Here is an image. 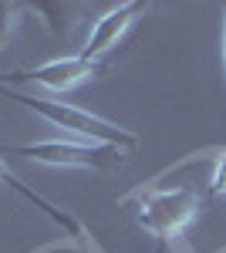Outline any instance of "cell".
<instances>
[{
    "mask_svg": "<svg viewBox=\"0 0 226 253\" xmlns=\"http://www.w3.org/2000/svg\"><path fill=\"white\" fill-rule=\"evenodd\" d=\"M14 156H31L44 162V166H64V169H101L108 166L115 156V149L105 145H91V142H75V138H41V142H24L10 149Z\"/></svg>",
    "mask_w": 226,
    "mask_h": 253,
    "instance_id": "cell-3",
    "label": "cell"
},
{
    "mask_svg": "<svg viewBox=\"0 0 226 253\" xmlns=\"http://www.w3.org/2000/svg\"><path fill=\"white\" fill-rule=\"evenodd\" d=\"M0 182H7L10 189H17V193L24 196V199H31V203H34L38 210H44V213L51 216V219H54L57 226H64V230H68L71 236H78V240H85V226L78 223L75 216L68 213V210H57L54 203H51V199H44V196H41L38 189H31V186H24V182H20V175L7 169V162H3V156H0Z\"/></svg>",
    "mask_w": 226,
    "mask_h": 253,
    "instance_id": "cell-6",
    "label": "cell"
},
{
    "mask_svg": "<svg viewBox=\"0 0 226 253\" xmlns=\"http://www.w3.org/2000/svg\"><path fill=\"white\" fill-rule=\"evenodd\" d=\"M101 61H88V58H54L44 61L38 68H27V71H17L14 81H31V84H41L47 91H71L78 84L91 81L94 75H101Z\"/></svg>",
    "mask_w": 226,
    "mask_h": 253,
    "instance_id": "cell-4",
    "label": "cell"
},
{
    "mask_svg": "<svg viewBox=\"0 0 226 253\" xmlns=\"http://www.w3.org/2000/svg\"><path fill=\"white\" fill-rule=\"evenodd\" d=\"M199 210H203V199H199L196 189H189V186L159 189V193H149L138 203V226L166 247L169 240L186 233L196 223Z\"/></svg>",
    "mask_w": 226,
    "mask_h": 253,
    "instance_id": "cell-2",
    "label": "cell"
},
{
    "mask_svg": "<svg viewBox=\"0 0 226 253\" xmlns=\"http://www.w3.org/2000/svg\"><path fill=\"white\" fill-rule=\"evenodd\" d=\"M17 17H20V3H3L0 0V54L10 44V34L17 27Z\"/></svg>",
    "mask_w": 226,
    "mask_h": 253,
    "instance_id": "cell-7",
    "label": "cell"
},
{
    "mask_svg": "<svg viewBox=\"0 0 226 253\" xmlns=\"http://www.w3.org/2000/svg\"><path fill=\"white\" fill-rule=\"evenodd\" d=\"M0 95L7 101H17L27 112H34L38 118L51 122L54 128H64L68 135H75L78 142H91V145H105V149H115V152H125V149H135L138 145V135L129 132V128H118L108 118L91 115L85 108H75L68 101H51V98L41 95H24V91H14V88H3L0 84Z\"/></svg>",
    "mask_w": 226,
    "mask_h": 253,
    "instance_id": "cell-1",
    "label": "cell"
},
{
    "mask_svg": "<svg viewBox=\"0 0 226 253\" xmlns=\"http://www.w3.org/2000/svg\"><path fill=\"white\" fill-rule=\"evenodd\" d=\"M223 64H226V3H223Z\"/></svg>",
    "mask_w": 226,
    "mask_h": 253,
    "instance_id": "cell-9",
    "label": "cell"
},
{
    "mask_svg": "<svg viewBox=\"0 0 226 253\" xmlns=\"http://www.w3.org/2000/svg\"><path fill=\"white\" fill-rule=\"evenodd\" d=\"M138 14H145V3H138V0H125V3H118L112 10H105L101 17L94 20L91 34H88L85 47H81V58H88V61L105 58L115 44L125 38V31L135 24Z\"/></svg>",
    "mask_w": 226,
    "mask_h": 253,
    "instance_id": "cell-5",
    "label": "cell"
},
{
    "mask_svg": "<svg viewBox=\"0 0 226 253\" xmlns=\"http://www.w3.org/2000/svg\"><path fill=\"white\" fill-rule=\"evenodd\" d=\"M209 193H213V196H226V152H223V156H216V162H213Z\"/></svg>",
    "mask_w": 226,
    "mask_h": 253,
    "instance_id": "cell-8",
    "label": "cell"
}]
</instances>
